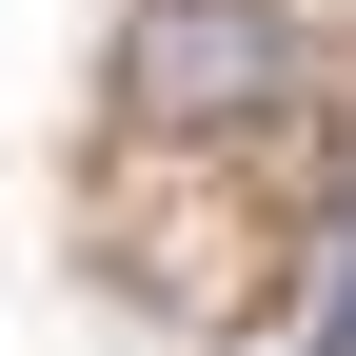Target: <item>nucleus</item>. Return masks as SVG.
<instances>
[{"label": "nucleus", "mask_w": 356, "mask_h": 356, "mask_svg": "<svg viewBox=\"0 0 356 356\" xmlns=\"http://www.w3.org/2000/svg\"><path fill=\"white\" fill-rule=\"evenodd\" d=\"M297 79H317V60H297L277 0H139V40H119V99L178 119V139H257Z\"/></svg>", "instance_id": "nucleus-1"}, {"label": "nucleus", "mask_w": 356, "mask_h": 356, "mask_svg": "<svg viewBox=\"0 0 356 356\" xmlns=\"http://www.w3.org/2000/svg\"><path fill=\"white\" fill-rule=\"evenodd\" d=\"M317 356H356V238H337V277H317Z\"/></svg>", "instance_id": "nucleus-2"}]
</instances>
